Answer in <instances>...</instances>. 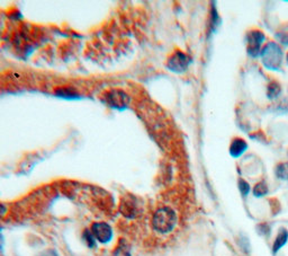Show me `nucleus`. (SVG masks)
Instances as JSON below:
<instances>
[{
    "label": "nucleus",
    "mask_w": 288,
    "mask_h": 256,
    "mask_svg": "<svg viewBox=\"0 0 288 256\" xmlns=\"http://www.w3.org/2000/svg\"><path fill=\"white\" fill-rule=\"evenodd\" d=\"M177 225V215L170 208H160L152 218V226L154 231L160 234H168Z\"/></svg>",
    "instance_id": "obj_1"
},
{
    "label": "nucleus",
    "mask_w": 288,
    "mask_h": 256,
    "mask_svg": "<svg viewBox=\"0 0 288 256\" xmlns=\"http://www.w3.org/2000/svg\"><path fill=\"white\" fill-rule=\"evenodd\" d=\"M261 61L263 65L271 71H278L281 69L282 63V50L276 42H268L261 49Z\"/></svg>",
    "instance_id": "obj_2"
},
{
    "label": "nucleus",
    "mask_w": 288,
    "mask_h": 256,
    "mask_svg": "<svg viewBox=\"0 0 288 256\" xmlns=\"http://www.w3.org/2000/svg\"><path fill=\"white\" fill-rule=\"evenodd\" d=\"M266 36L264 32L259 30L250 31L245 35V41H247V52L251 58H258L261 53V45L264 44Z\"/></svg>",
    "instance_id": "obj_3"
},
{
    "label": "nucleus",
    "mask_w": 288,
    "mask_h": 256,
    "mask_svg": "<svg viewBox=\"0 0 288 256\" xmlns=\"http://www.w3.org/2000/svg\"><path fill=\"white\" fill-rule=\"evenodd\" d=\"M189 63H190L189 57L187 55H185L184 52L177 51L169 58V60L167 62V67L169 68V70L177 73H181L187 70Z\"/></svg>",
    "instance_id": "obj_4"
},
{
    "label": "nucleus",
    "mask_w": 288,
    "mask_h": 256,
    "mask_svg": "<svg viewBox=\"0 0 288 256\" xmlns=\"http://www.w3.org/2000/svg\"><path fill=\"white\" fill-rule=\"evenodd\" d=\"M105 100L106 103L111 106V108L124 109L129 105L130 97L129 95L125 94L124 92H122V90L114 89L110 90V92L105 95Z\"/></svg>",
    "instance_id": "obj_5"
},
{
    "label": "nucleus",
    "mask_w": 288,
    "mask_h": 256,
    "mask_svg": "<svg viewBox=\"0 0 288 256\" xmlns=\"http://www.w3.org/2000/svg\"><path fill=\"white\" fill-rule=\"evenodd\" d=\"M92 234L95 239L100 243H108L113 237V231L109 225L105 222H96L92 227Z\"/></svg>",
    "instance_id": "obj_6"
},
{
    "label": "nucleus",
    "mask_w": 288,
    "mask_h": 256,
    "mask_svg": "<svg viewBox=\"0 0 288 256\" xmlns=\"http://www.w3.org/2000/svg\"><path fill=\"white\" fill-rule=\"evenodd\" d=\"M248 143L242 138H234L230 145V155L233 158H239L247 151Z\"/></svg>",
    "instance_id": "obj_7"
},
{
    "label": "nucleus",
    "mask_w": 288,
    "mask_h": 256,
    "mask_svg": "<svg viewBox=\"0 0 288 256\" xmlns=\"http://www.w3.org/2000/svg\"><path fill=\"white\" fill-rule=\"evenodd\" d=\"M281 94V86L278 82H271L268 85V88H267V97L269 99H276L279 97V95Z\"/></svg>",
    "instance_id": "obj_8"
},
{
    "label": "nucleus",
    "mask_w": 288,
    "mask_h": 256,
    "mask_svg": "<svg viewBox=\"0 0 288 256\" xmlns=\"http://www.w3.org/2000/svg\"><path fill=\"white\" fill-rule=\"evenodd\" d=\"M287 241H288V232L286 231L285 228H282V229H280L278 236H277L276 241L274 243V247H273L274 253L278 252V250L287 243Z\"/></svg>",
    "instance_id": "obj_9"
},
{
    "label": "nucleus",
    "mask_w": 288,
    "mask_h": 256,
    "mask_svg": "<svg viewBox=\"0 0 288 256\" xmlns=\"http://www.w3.org/2000/svg\"><path fill=\"white\" fill-rule=\"evenodd\" d=\"M275 174L278 178L287 181L288 180V163H280L275 168Z\"/></svg>",
    "instance_id": "obj_10"
},
{
    "label": "nucleus",
    "mask_w": 288,
    "mask_h": 256,
    "mask_svg": "<svg viewBox=\"0 0 288 256\" xmlns=\"http://www.w3.org/2000/svg\"><path fill=\"white\" fill-rule=\"evenodd\" d=\"M121 211H123L126 217H133L136 212V207L132 201H124L121 207Z\"/></svg>",
    "instance_id": "obj_11"
},
{
    "label": "nucleus",
    "mask_w": 288,
    "mask_h": 256,
    "mask_svg": "<svg viewBox=\"0 0 288 256\" xmlns=\"http://www.w3.org/2000/svg\"><path fill=\"white\" fill-rule=\"evenodd\" d=\"M268 186L265 182H260L253 188V195L257 196V198H261V196H265L266 194H268Z\"/></svg>",
    "instance_id": "obj_12"
},
{
    "label": "nucleus",
    "mask_w": 288,
    "mask_h": 256,
    "mask_svg": "<svg viewBox=\"0 0 288 256\" xmlns=\"http://www.w3.org/2000/svg\"><path fill=\"white\" fill-rule=\"evenodd\" d=\"M239 189H240V192H241V194L243 196H247L249 194L250 190H251L249 183L247 182V181H244L243 178L239 180Z\"/></svg>",
    "instance_id": "obj_13"
},
{
    "label": "nucleus",
    "mask_w": 288,
    "mask_h": 256,
    "mask_svg": "<svg viewBox=\"0 0 288 256\" xmlns=\"http://www.w3.org/2000/svg\"><path fill=\"white\" fill-rule=\"evenodd\" d=\"M113 256H131V253L126 245H120V246L115 249Z\"/></svg>",
    "instance_id": "obj_14"
},
{
    "label": "nucleus",
    "mask_w": 288,
    "mask_h": 256,
    "mask_svg": "<svg viewBox=\"0 0 288 256\" xmlns=\"http://www.w3.org/2000/svg\"><path fill=\"white\" fill-rule=\"evenodd\" d=\"M212 29L213 31H215L216 30V26L218 25V23H220V18H218V14H217V10L216 8L213 6L212 7Z\"/></svg>",
    "instance_id": "obj_15"
},
{
    "label": "nucleus",
    "mask_w": 288,
    "mask_h": 256,
    "mask_svg": "<svg viewBox=\"0 0 288 256\" xmlns=\"http://www.w3.org/2000/svg\"><path fill=\"white\" fill-rule=\"evenodd\" d=\"M56 93L61 96H65V97H71V96L76 95V93L73 92L72 88H62L60 90H57Z\"/></svg>",
    "instance_id": "obj_16"
},
{
    "label": "nucleus",
    "mask_w": 288,
    "mask_h": 256,
    "mask_svg": "<svg viewBox=\"0 0 288 256\" xmlns=\"http://www.w3.org/2000/svg\"><path fill=\"white\" fill-rule=\"evenodd\" d=\"M277 37L282 45H285L288 47V33H279L277 34Z\"/></svg>",
    "instance_id": "obj_17"
},
{
    "label": "nucleus",
    "mask_w": 288,
    "mask_h": 256,
    "mask_svg": "<svg viewBox=\"0 0 288 256\" xmlns=\"http://www.w3.org/2000/svg\"><path fill=\"white\" fill-rule=\"evenodd\" d=\"M278 110L282 111V112H288V98H285L284 100H281V102L278 104Z\"/></svg>",
    "instance_id": "obj_18"
},
{
    "label": "nucleus",
    "mask_w": 288,
    "mask_h": 256,
    "mask_svg": "<svg viewBox=\"0 0 288 256\" xmlns=\"http://www.w3.org/2000/svg\"><path fill=\"white\" fill-rule=\"evenodd\" d=\"M6 207H5L4 204H0V218H3L5 215H6Z\"/></svg>",
    "instance_id": "obj_19"
},
{
    "label": "nucleus",
    "mask_w": 288,
    "mask_h": 256,
    "mask_svg": "<svg viewBox=\"0 0 288 256\" xmlns=\"http://www.w3.org/2000/svg\"><path fill=\"white\" fill-rule=\"evenodd\" d=\"M286 60H287V65H288V53H287V57H286Z\"/></svg>",
    "instance_id": "obj_20"
}]
</instances>
